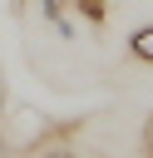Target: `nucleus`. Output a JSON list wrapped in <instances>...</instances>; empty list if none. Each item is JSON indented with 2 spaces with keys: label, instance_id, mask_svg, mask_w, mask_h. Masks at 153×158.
<instances>
[{
  "label": "nucleus",
  "instance_id": "6",
  "mask_svg": "<svg viewBox=\"0 0 153 158\" xmlns=\"http://www.w3.org/2000/svg\"><path fill=\"white\" fill-rule=\"evenodd\" d=\"M0 10H20V0H0Z\"/></svg>",
  "mask_w": 153,
  "mask_h": 158
},
{
  "label": "nucleus",
  "instance_id": "4",
  "mask_svg": "<svg viewBox=\"0 0 153 158\" xmlns=\"http://www.w3.org/2000/svg\"><path fill=\"white\" fill-rule=\"evenodd\" d=\"M39 158H79V153H74V148H59V143H54V148H44Z\"/></svg>",
  "mask_w": 153,
  "mask_h": 158
},
{
  "label": "nucleus",
  "instance_id": "2",
  "mask_svg": "<svg viewBox=\"0 0 153 158\" xmlns=\"http://www.w3.org/2000/svg\"><path fill=\"white\" fill-rule=\"evenodd\" d=\"M128 54H133V59H143V64H153V25L133 30V40H128Z\"/></svg>",
  "mask_w": 153,
  "mask_h": 158
},
{
  "label": "nucleus",
  "instance_id": "5",
  "mask_svg": "<svg viewBox=\"0 0 153 158\" xmlns=\"http://www.w3.org/2000/svg\"><path fill=\"white\" fill-rule=\"evenodd\" d=\"M143 148L153 153V114H148V128H143Z\"/></svg>",
  "mask_w": 153,
  "mask_h": 158
},
{
  "label": "nucleus",
  "instance_id": "3",
  "mask_svg": "<svg viewBox=\"0 0 153 158\" xmlns=\"http://www.w3.org/2000/svg\"><path fill=\"white\" fill-rule=\"evenodd\" d=\"M69 5H74L84 20H94V25H104V15H109V5H104V0H69Z\"/></svg>",
  "mask_w": 153,
  "mask_h": 158
},
{
  "label": "nucleus",
  "instance_id": "1",
  "mask_svg": "<svg viewBox=\"0 0 153 158\" xmlns=\"http://www.w3.org/2000/svg\"><path fill=\"white\" fill-rule=\"evenodd\" d=\"M54 128H59V123H54L49 114H39L35 104H10V109L0 114V153H30V148H39Z\"/></svg>",
  "mask_w": 153,
  "mask_h": 158
}]
</instances>
